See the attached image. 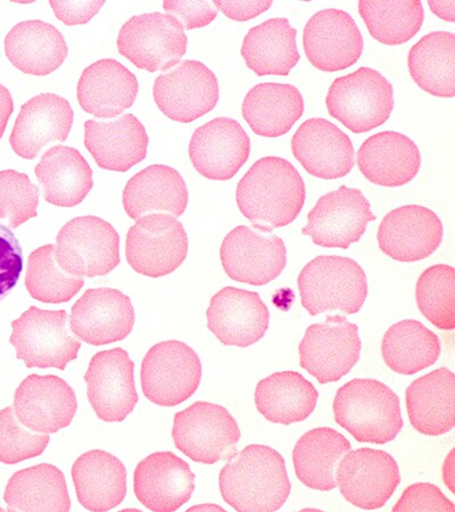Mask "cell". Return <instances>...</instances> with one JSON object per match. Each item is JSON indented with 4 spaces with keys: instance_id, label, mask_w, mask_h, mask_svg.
<instances>
[{
    "instance_id": "e0dca14e",
    "label": "cell",
    "mask_w": 455,
    "mask_h": 512,
    "mask_svg": "<svg viewBox=\"0 0 455 512\" xmlns=\"http://www.w3.org/2000/svg\"><path fill=\"white\" fill-rule=\"evenodd\" d=\"M88 400L97 417L106 423H121L138 403L135 363L127 351L117 348L98 352L85 375Z\"/></svg>"
},
{
    "instance_id": "d6986e66",
    "label": "cell",
    "mask_w": 455,
    "mask_h": 512,
    "mask_svg": "<svg viewBox=\"0 0 455 512\" xmlns=\"http://www.w3.org/2000/svg\"><path fill=\"white\" fill-rule=\"evenodd\" d=\"M443 222L421 205H404L387 213L380 222L377 239L380 251L399 262L425 260L441 246Z\"/></svg>"
},
{
    "instance_id": "f907efd6",
    "label": "cell",
    "mask_w": 455,
    "mask_h": 512,
    "mask_svg": "<svg viewBox=\"0 0 455 512\" xmlns=\"http://www.w3.org/2000/svg\"><path fill=\"white\" fill-rule=\"evenodd\" d=\"M104 4V0L101 2H49L56 18L66 26L88 23L101 11Z\"/></svg>"
},
{
    "instance_id": "ba28073f",
    "label": "cell",
    "mask_w": 455,
    "mask_h": 512,
    "mask_svg": "<svg viewBox=\"0 0 455 512\" xmlns=\"http://www.w3.org/2000/svg\"><path fill=\"white\" fill-rule=\"evenodd\" d=\"M56 260L74 277L109 275L121 261L118 231L95 216L74 218L57 235Z\"/></svg>"
},
{
    "instance_id": "60d3db41",
    "label": "cell",
    "mask_w": 455,
    "mask_h": 512,
    "mask_svg": "<svg viewBox=\"0 0 455 512\" xmlns=\"http://www.w3.org/2000/svg\"><path fill=\"white\" fill-rule=\"evenodd\" d=\"M442 352L440 338L417 320H402L387 330L382 342L386 366L411 376L435 365Z\"/></svg>"
},
{
    "instance_id": "5bb4252c",
    "label": "cell",
    "mask_w": 455,
    "mask_h": 512,
    "mask_svg": "<svg viewBox=\"0 0 455 512\" xmlns=\"http://www.w3.org/2000/svg\"><path fill=\"white\" fill-rule=\"evenodd\" d=\"M336 484L352 506L377 510L390 501L401 484L399 465L383 450H351L337 466Z\"/></svg>"
},
{
    "instance_id": "f546056e",
    "label": "cell",
    "mask_w": 455,
    "mask_h": 512,
    "mask_svg": "<svg viewBox=\"0 0 455 512\" xmlns=\"http://www.w3.org/2000/svg\"><path fill=\"white\" fill-rule=\"evenodd\" d=\"M413 428L427 436H441L455 426V375L440 368L413 381L405 392Z\"/></svg>"
},
{
    "instance_id": "30bf717a",
    "label": "cell",
    "mask_w": 455,
    "mask_h": 512,
    "mask_svg": "<svg viewBox=\"0 0 455 512\" xmlns=\"http://www.w3.org/2000/svg\"><path fill=\"white\" fill-rule=\"evenodd\" d=\"M140 377L148 400L161 407H177L200 386L202 362L187 344L165 341L147 352Z\"/></svg>"
},
{
    "instance_id": "c3c4849f",
    "label": "cell",
    "mask_w": 455,
    "mask_h": 512,
    "mask_svg": "<svg viewBox=\"0 0 455 512\" xmlns=\"http://www.w3.org/2000/svg\"><path fill=\"white\" fill-rule=\"evenodd\" d=\"M399 511H455L454 503L445 497L440 487L430 483H416L404 490L393 507Z\"/></svg>"
},
{
    "instance_id": "681fc988",
    "label": "cell",
    "mask_w": 455,
    "mask_h": 512,
    "mask_svg": "<svg viewBox=\"0 0 455 512\" xmlns=\"http://www.w3.org/2000/svg\"><path fill=\"white\" fill-rule=\"evenodd\" d=\"M167 14L176 18L187 30L209 26L217 18V8L209 2H167L163 3Z\"/></svg>"
},
{
    "instance_id": "d590c367",
    "label": "cell",
    "mask_w": 455,
    "mask_h": 512,
    "mask_svg": "<svg viewBox=\"0 0 455 512\" xmlns=\"http://www.w3.org/2000/svg\"><path fill=\"white\" fill-rule=\"evenodd\" d=\"M297 30L286 18L264 21L247 32L242 56L256 76L287 77L301 60L296 45Z\"/></svg>"
},
{
    "instance_id": "6da1fadb",
    "label": "cell",
    "mask_w": 455,
    "mask_h": 512,
    "mask_svg": "<svg viewBox=\"0 0 455 512\" xmlns=\"http://www.w3.org/2000/svg\"><path fill=\"white\" fill-rule=\"evenodd\" d=\"M305 184L294 165L278 156L255 162L239 181V211L261 233L291 225L303 209Z\"/></svg>"
},
{
    "instance_id": "11a10c76",
    "label": "cell",
    "mask_w": 455,
    "mask_h": 512,
    "mask_svg": "<svg viewBox=\"0 0 455 512\" xmlns=\"http://www.w3.org/2000/svg\"><path fill=\"white\" fill-rule=\"evenodd\" d=\"M454 450L451 451L448 458L445 460L444 468H443V476L444 482L448 485L449 489L452 493H454V458H453Z\"/></svg>"
},
{
    "instance_id": "83f0119b",
    "label": "cell",
    "mask_w": 455,
    "mask_h": 512,
    "mask_svg": "<svg viewBox=\"0 0 455 512\" xmlns=\"http://www.w3.org/2000/svg\"><path fill=\"white\" fill-rule=\"evenodd\" d=\"M148 144L146 129L134 114L112 122L85 123V146L104 170L129 171L146 158Z\"/></svg>"
},
{
    "instance_id": "277c9868",
    "label": "cell",
    "mask_w": 455,
    "mask_h": 512,
    "mask_svg": "<svg viewBox=\"0 0 455 512\" xmlns=\"http://www.w3.org/2000/svg\"><path fill=\"white\" fill-rule=\"evenodd\" d=\"M297 285L303 308L312 317L336 310L357 315L368 296L366 272L344 256H318L303 268Z\"/></svg>"
},
{
    "instance_id": "8d00e7d4",
    "label": "cell",
    "mask_w": 455,
    "mask_h": 512,
    "mask_svg": "<svg viewBox=\"0 0 455 512\" xmlns=\"http://www.w3.org/2000/svg\"><path fill=\"white\" fill-rule=\"evenodd\" d=\"M317 388L296 371H280L255 388L256 409L270 423L292 425L308 419L317 407Z\"/></svg>"
},
{
    "instance_id": "4fadbf2b",
    "label": "cell",
    "mask_w": 455,
    "mask_h": 512,
    "mask_svg": "<svg viewBox=\"0 0 455 512\" xmlns=\"http://www.w3.org/2000/svg\"><path fill=\"white\" fill-rule=\"evenodd\" d=\"M376 219L360 189L341 186L319 198L308 214V225L302 234L325 249L347 250L361 241L369 222Z\"/></svg>"
},
{
    "instance_id": "8992f818",
    "label": "cell",
    "mask_w": 455,
    "mask_h": 512,
    "mask_svg": "<svg viewBox=\"0 0 455 512\" xmlns=\"http://www.w3.org/2000/svg\"><path fill=\"white\" fill-rule=\"evenodd\" d=\"M11 344L16 358L27 368H56L66 366L78 358L79 338L72 332L70 317L64 310L51 311L30 307L12 322Z\"/></svg>"
},
{
    "instance_id": "7402d4cb",
    "label": "cell",
    "mask_w": 455,
    "mask_h": 512,
    "mask_svg": "<svg viewBox=\"0 0 455 512\" xmlns=\"http://www.w3.org/2000/svg\"><path fill=\"white\" fill-rule=\"evenodd\" d=\"M206 318L222 344L246 349L267 334L270 311L258 293L228 286L212 297Z\"/></svg>"
},
{
    "instance_id": "4dcf8cb0",
    "label": "cell",
    "mask_w": 455,
    "mask_h": 512,
    "mask_svg": "<svg viewBox=\"0 0 455 512\" xmlns=\"http://www.w3.org/2000/svg\"><path fill=\"white\" fill-rule=\"evenodd\" d=\"M80 505L89 511H110L127 495V470L122 461L103 450L82 454L72 467Z\"/></svg>"
},
{
    "instance_id": "ac0fdd59",
    "label": "cell",
    "mask_w": 455,
    "mask_h": 512,
    "mask_svg": "<svg viewBox=\"0 0 455 512\" xmlns=\"http://www.w3.org/2000/svg\"><path fill=\"white\" fill-rule=\"evenodd\" d=\"M303 47L306 59L314 68L333 73L359 62L364 41L358 24L349 13L326 8L306 23Z\"/></svg>"
},
{
    "instance_id": "9f6ffc18",
    "label": "cell",
    "mask_w": 455,
    "mask_h": 512,
    "mask_svg": "<svg viewBox=\"0 0 455 512\" xmlns=\"http://www.w3.org/2000/svg\"><path fill=\"white\" fill-rule=\"evenodd\" d=\"M194 510L225 511V509H223V508H221V507H218V506H209V505L196 506V507H193V508H190V509H189V511H194Z\"/></svg>"
},
{
    "instance_id": "b9f144b4",
    "label": "cell",
    "mask_w": 455,
    "mask_h": 512,
    "mask_svg": "<svg viewBox=\"0 0 455 512\" xmlns=\"http://www.w3.org/2000/svg\"><path fill=\"white\" fill-rule=\"evenodd\" d=\"M359 13L372 38L386 46H399L415 38L423 27L425 11L419 0L375 2L361 0Z\"/></svg>"
},
{
    "instance_id": "7dc6e473",
    "label": "cell",
    "mask_w": 455,
    "mask_h": 512,
    "mask_svg": "<svg viewBox=\"0 0 455 512\" xmlns=\"http://www.w3.org/2000/svg\"><path fill=\"white\" fill-rule=\"evenodd\" d=\"M23 270V253L13 231L0 224V302L18 284Z\"/></svg>"
},
{
    "instance_id": "7bdbcfd3",
    "label": "cell",
    "mask_w": 455,
    "mask_h": 512,
    "mask_svg": "<svg viewBox=\"0 0 455 512\" xmlns=\"http://www.w3.org/2000/svg\"><path fill=\"white\" fill-rule=\"evenodd\" d=\"M84 285V278L74 277L61 268L56 260V246L44 245L30 254L26 287L32 299L43 303H66Z\"/></svg>"
},
{
    "instance_id": "2e32d148",
    "label": "cell",
    "mask_w": 455,
    "mask_h": 512,
    "mask_svg": "<svg viewBox=\"0 0 455 512\" xmlns=\"http://www.w3.org/2000/svg\"><path fill=\"white\" fill-rule=\"evenodd\" d=\"M153 95L155 103L169 119L190 123L217 106L219 81L202 62L187 60L155 80Z\"/></svg>"
},
{
    "instance_id": "f5cc1de1",
    "label": "cell",
    "mask_w": 455,
    "mask_h": 512,
    "mask_svg": "<svg viewBox=\"0 0 455 512\" xmlns=\"http://www.w3.org/2000/svg\"><path fill=\"white\" fill-rule=\"evenodd\" d=\"M14 111L13 97L6 87L0 84V139L5 134L8 120Z\"/></svg>"
},
{
    "instance_id": "74e56055",
    "label": "cell",
    "mask_w": 455,
    "mask_h": 512,
    "mask_svg": "<svg viewBox=\"0 0 455 512\" xmlns=\"http://www.w3.org/2000/svg\"><path fill=\"white\" fill-rule=\"evenodd\" d=\"M346 437L329 427L311 429L297 441L293 451L294 469L299 481L321 492L336 489L339 461L351 451Z\"/></svg>"
},
{
    "instance_id": "db71d44e",
    "label": "cell",
    "mask_w": 455,
    "mask_h": 512,
    "mask_svg": "<svg viewBox=\"0 0 455 512\" xmlns=\"http://www.w3.org/2000/svg\"><path fill=\"white\" fill-rule=\"evenodd\" d=\"M430 10L443 21L454 23L455 22V2H428Z\"/></svg>"
},
{
    "instance_id": "5b68a950",
    "label": "cell",
    "mask_w": 455,
    "mask_h": 512,
    "mask_svg": "<svg viewBox=\"0 0 455 512\" xmlns=\"http://www.w3.org/2000/svg\"><path fill=\"white\" fill-rule=\"evenodd\" d=\"M330 115L354 134H364L390 120L394 110V88L382 73L362 68L330 85L326 96Z\"/></svg>"
},
{
    "instance_id": "44dd1931",
    "label": "cell",
    "mask_w": 455,
    "mask_h": 512,
    "mask_svg": "<svg viewBox=\"0 0 455 512\" xmlns=\"http://www.w3.org/2000/svg\"><path fill=\"white\" fill-rule=\"evenodd\" d=\"M135 320L130 297L119 289L103 287L88 289L73 305L70 325L81 341L103 346L127 338Z\"/></svg>"
},
{
    "instance_id": "ee69618b",
    "label": "cell",
    "mask_w": 455,
    "mask_h": 512,
    "mask_svg": "<svg viewBox=\"0 0 455 512\" xmlns=\"http://www.w3.org/2000/svg\"><path fill=\"white\" fill-rule=\"evenodd\" d=\"M455 270L446 264L426 269L416 286L417 305L424 317L441 330L455 328Z\"/></svg>"
},
{
    "instance_id": "e575fe53",
    "label": "cell",
    "mask_w": 455,
    "mask_h": 512,
    "mask_svg": "<svg viewBox=\"0 0 455 512\" xmlns=\"http://www.w3.org/2000/svg\"><path fill=\"white\" fill-rule=\"evenodd\" d=\"M48 203L73 208L93 189V170L76 148L57 145L41 156L35 169Z\"/></svg>"
},
{
    "instance_id": "ab89813d",
    "label": "cell",
    "mask_w": 455,
    "mask_h": 512,
    "mask_svg": "<svg viewBox=\"0 0 455 512\" xmlns=\"http://www.w3.org/2000/svg\"><path fill=\"white\" fill-rule=\"evenodd\" d=\"M4 500L10 511L68 512L71 509L65 476L49 464L16 472L8 481Z\"/></svg>"
},
{
    "instance_id": "f6af8a7d",
    "label": "cell",
    "mask_w": 455,
    "mask_h": 512,
    "mask_svg": "<svg viewBox=\"0 0 455 512\" xmlns=\"http://www.w3.org/2000/svg\"><path fill=\"white\" fill-rule=\"evenodd\" d=\"M39 188L24 173L0 171V220L12 229L38 216Z\"/></svg>"
},
{
    "instance_id": "8fae6325",
    "label": "cell",
    "mask_w": 455,
    "mask_h": 512,
    "mask_svg": "<svg viewBox=\"0 0 455 512\" xmlns=\"http://www.w3.org/2000/svg\"><path fill=\"white\" fill-rule=\"evenodd\" d=\"M188 236L170 214H150L137 219L127 235L126 256L138 274L160 278L175 272L187 258Z\"/></svg>"
},
{
    "instance_id": "bcb514c9",
    "label": "cell",
    "mask_w": 455,
    "mask_h": 512,
    "mask_svg": "<svg viewBox=\"0 0 455 512\" xmlns=\"http://www.w3.org/2000/svg\"><path fill=\"white\" fill-rule=\"evenodd\" d=\"M49 441L48 434L33 432L21 424L12 407L0 410V462L3 464L16 465L39 457Z\"/></svg>"
},
{
    "instance_id": "1f68e13d",
    "label": "cell",
    "mask_w": 455,
    "mask_h": 512,
    "mask_svg": "<svg viewBox=\"0 0 455 512\" xmlns=\"http://www.w3.org/2000/svg\"><path fill=\"white\" fill-rule=\"evenodd\" d=\"M122 200L124 210L134 220L155 211L178 218L187 209L189 195L185 180L176 169L154 164L128 181Z\"/></svg>"
},
{
    "instance_id": "7c38bea8",
    "label": "cell",
    "mask_w": 455,
    "mask_h": 512,
    "mask_svg": "<svg viewBox=\"0 0 455 512\" xmlns=\"http://www.w3.org/2000/svg\"><path fill=\"white\" fill-rule=\"evenodd\" d=\"M359 327L343 316H328L305 330L300 365L319 384L336 383L357 365L361 354Z\"/></svg>"
},
{
    "instance_id": "484cf974",
    "label": "cell",
    "mask_w": 455,
    "mask_h": 512,
    "mask_svg": "<svg viewBox=\"0 0 455 512\" xmlns=\"http://www.w3.org/2000/svg\"><path fill=\"white\" fill-rule=\"evenodd\" d=\"M74 112L65 98L41 94L23 104L10 137L13 151L22 159H36L43 148L65 142L73 126Z\"/></svg>"
},
{
    "instance_id": "3957f363",
    "label": "cell",
    "mask_w": 455,
    "mask_h": 512,
    "mask_svg": "<svg viewBox=\"0 0 455 512\" xmlns=\"http://www.w3.org/2000/svg\"><path fill=\"white\" fill-rule=\"evenodd\" d=\"M333 410L336 423L360 443H390L404 425L399 396L375 379L357 378L339 388Z\"/></svg>"
},
{
    "instance_id": "52a82bcc",
    "label": "cell",
    "mask_w": 455,
    "mask_h": 512,
    "mask_svg": "<svg viewBox=\"0 0 455 512\" xmlns=\"http://www.w3.org/2000/svg\"><path fill=\"white\" fill-rule=\"evenodd\" d=\"M172 437L189 459L211 466L237 453L241 431L225 407L202 401L176 414Z\"/></svg>"
},
{
    "instance_id": "9c48e42d",
    "label": "cell",
    "mask_w": 455,
    "mask_h": 512,
    "mask_svg": "<svg viewBox=\"0 0 455 512\" xmlns=\"http://www.w3.org/2000/svg\"><path fill=\"white\" fill-rule=\"evenodd\" d=\"M184 27L169 14L136 15L121 28L118 49L138 69L165 71L177 65L187 52Z\"/></svg>"
},
{
    "instance_id": "603a6c76",
    "label": "cell",
    "mask_w": 455,
    "mask_h": 512,
    "mask_svg": "<svg viewBox=\"0 0 455 512\" xmlns=\"http://www.w3.org/2000/svg\"><path fill=\"white\" fill-rule=\"evenodd\" d=\"M15 416L31 431L55 434L70 426L78 411L76 393L57 376L30 375L14 395Z\"/></svg>"
},
{
    "instance_id": "4316f807",
    "label": "cell",
    "mask_w": 455,
    "mask_h": 512,
    "mask_svg": "<svg viewBox=\"0 0 455 512\" xmlns=\"http://www.w3.org/2000/svg\"><path fill=\"white\" fill-rule=\"evenodd\" d=\"M358 167L370 183L383 187H401L419 173L421 154L408 136L383 131L364 140L358 151Z\"/></svg>"
},
{
    "instance_id": "f1b7e54d",
    "label": "cell",
    "mask_w": 455,
    "mask_h": 512,
    "mask_svg": "<svg viewBox=\"0 0 455 512\" xmlns=\"http://www.w3.org/2000/svg\"><path fill=\"white\" fill-rule=\"evenodd\" d=\"M138 89L134 73L118 61L105 59L82 72L77 96L85 112L99 119H112L134 105Z\"/></svg>"
},
{
    "instance_id": "f35d334b",
    "label": "cell",
    "mask_w": 455,
    "mask_h": 512,
    "mask_svg": "<svg viewBox=\"0 0 455 512\" xmlns=\"http://www.w3.org/2000/svg\"><path fill=\"white\" fill-rule=\"evenodd\" d=\"M410 76L424 92L441 98L455 96V35L433 31L419 39L408 55Z\"/></svg>"
},
{
    "instance_id": "d6a6232c",
    "label": "cell",
    "mask_w": 455,
    "mask_h": 512,
    "mask_svg": "<svg viewBox=\"0 0 455 512\" xmlns=\"http://www.w3.org/2000/svg\"><path fill=\"white\" fill-rule=\"evenodd\" d=\"M4 45L7 59L16 69L38 77L59 69L69 54L62 33L40 20L16 24L7 33Z\"/></svg>"
},
{
    "instance_id": "9a60e30c",
    "label": "cell",
    "mask_w": 455,
    "mask_h": 512,
    "mask_svg": "<svg viewBox=\"0 0 455 512\" xmlns=\"http://www.w3.org/2000/svg\"><path fill=\"white\" fill-rule=\"evenodd\" d=\"M220 258L229 278L260 287L283 274L287 249L277 235L238 226L223 239Z\"/></svg>"
},
{
    "instance_id": "7a4b0ae2",
    "label": "cell",
    "mask_w": 455,
    "mask_h": 512,
    "mask_svg": "<svg viewBox=\"0 0 455 512\" xmlns=\"http://www.w3.org/2000/svg\"><path fill=\"white\" fill-rule=\"evenodd\" d=\"M222 499L239 512L283 508L292 491L283 456L267 445H248L234 454L219 476Z\"/></svg>"
},
{
    "instance_id": "cb8c5ba5",
    "label": "cell",
    "mask_w": 455,
    "mask_h": 512,
    "mask_svg": "<svg viewBox=\"0 0 455 512\" xmlns=\"http://www.w3.org/2000/svg\"><path fill=\"white\" fill-rule=\"evenodd\" d=\"M291 144L295 159L313 177L336 180L346 177L354 168L351 138L326 119L312 118L303 122Z\"/></svg>"
},
{
    "instance_id": "816d5d0a",
    "label": "cell",
    "mask_w": 455,
    "mask_h": 512,
    "mask_svg": "<svg viewBox=\"0 0 455 512\" xmlns=\"http://www.w3.org/2000/svg\"><path fill=\"white\" fill-rule=\"evenodd\" d=\"M213 6L230 20L245 22L266 13L272 6V2L270 0L268 2H221V0H215Z\"/></svg>"
},
{
    "instance_id": "836d02e7",
    "label": "cell",
    "mask_w": 455,
    "mask_h": 512,
    "mask_svg": "<svg viewBox=\"0 0 455 512\" xmlns=\"http://www.w3.org/2000/svg\"><path fill=\"white\" fill-rule=\"evenodd\" d=\"M304 107L303 96L295 86L263 82L246 94L242 113L255 135L278 138L303 117Z\"/></svg>"
},
{
    "instance_id": "ffe728a7",
    "label": "cell",
    "mask_w": 455,
    "mask_h": 512,
    "mask_svg": "<svg viewBox=\"0 0 455 512\" xmlns=\"http://www.w3.org/2000/svg\"><path fill=\"white\" fill-rule=\"evenodd\" d=\"M251 139L241 123L217 118L197 128L189 143V158L195 170L217 181L233 179L250 158Z\"/></svg>"
},
{
    "instance_id": "d4e9b609",
    "label": "cell",
    "mask_w": 455,
    "mask_h": 512,
    "mask_svg": "<svg viewBox=\"0 0 455 512\" xmlns=\"http://www.w3.org/2000/svg\"><path fill=\"white\" fill-rule=\"evenodd\" d=\"M134 489L137 499L147 509L173 512L192 498L195 475L175 453L156 452L139 462Z\"/></svg>"
}]
</instances>
